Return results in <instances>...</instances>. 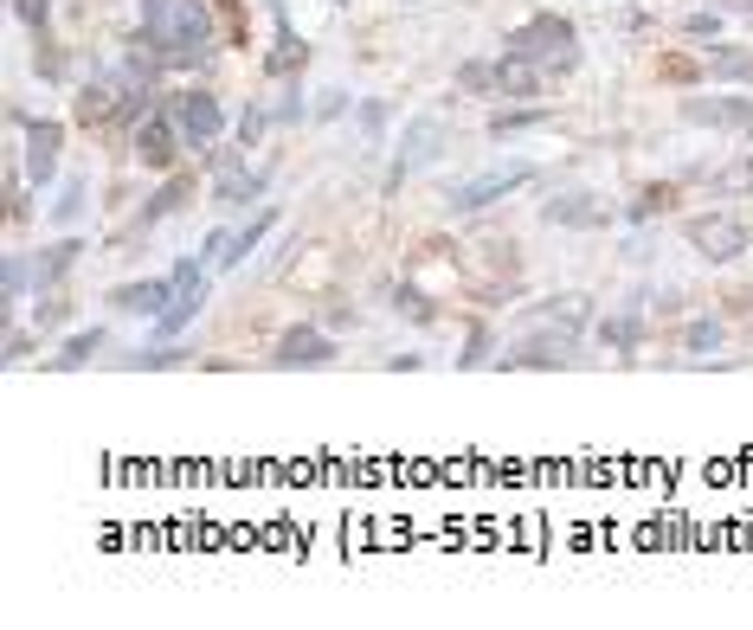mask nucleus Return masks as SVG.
Masks as SVG:
<instances>
[{
  "instance_id": "31",
  "label": "nucleus",
  "mask_w": 753,
  "mask_h": 630,
  "mask_svg": "<svg viewBox=\"0 0 753 630\" xmlns=\"http://www.w3.org/2000/svg\"><path fill=\"white\" fill-rule=\"evenodd\" d=\"M605 341H612V348H632V341H638V322H632V316H618V322H605Z\"/></svg>"
},
{
  "instance_id": "36",
  "label": "nucleus",
  "mask_w": 753,
  "mask_h": 630,
  "mask_svg": "<svg viewBox=\"0 0 753 630\" xmlns=\"http://www.w3.org/2000/svg\"><path fill=\"white\" fill-rule=\"evenodd\" d=\"M664 77H677V84H689V77H696V65H689V58H664Z\"/></svg>"
},
{
  "instance_id": "7",
  "label": "nucleus",
  "mask_w": 753,
  "mask_h": 630,
  "mask_svg": "<svg viewBox=\"0 0 753 630\" xmlns=\"http://www.w3.org/2000/svg\"><path fill=\"white\" fill-rule=\"evenodd\" d=\"M438 136H445V122H438V116H418L413 129H406V142H400V154H393V174H386V181H406L413 168H425V161L438 154Z\"/></svg>"
},
{
  "instance_id": "17",
  "label": "nucleus",
  "mask_w": 753,
  "mask_h": 630,
  "mask_svg": "<svg viewBox=\"0 0 753 630\" xmlns=\"http://www.w3.org/2000/svg\"><path fill=\"white\" fill-rule=\"evenodd\" d=\"M110 116H116V97L104 84H91V90L77 97V122H110Z\"/></svg>"
},
{
  "instance_id": "16",
  "label": "nucleus",
  "mask_w": 753,
  "mask_h": 630,
  "mask_svg": "<svg viewBox=\"0 0 753 630\" xmlns=\"http://www.w3.org/2000/svg\"><path fill=\"white\" fill-rule=\"evenodd\" d=\"M297 65H303V45H297V33H290V20H284V7H277V52H271V72L290 77Z\"/></svg>"
},
{
  "instance_id": "20",
  "label": "nucleus",
  "mask_w": 753,
  "mask_h": 630,
  "mask_svg": "<svg viewBox=\"0 0 753 630\" xmlns=\"http://www.w3.org/2000/svg\"><path fill=\"white\" fill-rule=\"evenodd\" d=\"M97 348H104V334H97V329L72 334V341H65V354H59V367H77V361H91V354H97Z\"/></svg>"
},
{
  "instance_id": "29",
  "label": "nucleus",
  "mask_w": 753,
  "mask_h": 630,
  "mask_svg": "<svg viewBox=\"0 0 753 630\" xmlns=\"http://www.w3.org/2000/svg\"><path fill=\"white\" fill-rule=\"evenodd\" d=\"M213 7L226 13V39L238 45V39H245V0H213Z\"/></svg>"
},
{
  "instance_id": "32",
  "label": "nucleus",
  "mask_w": 753,
  "mask_h": 630,
  "mask_svg": "<svg viewBox=\"0 0 753 630\" xmlns=\"http://www.w3.org/2000/svg\"><path fill=\"white\" fill-rule=\"evenodd\" d=\"M715 341H721V329H715V322H689V348H696V354H709Z\"/></svg>"
},
{
  "instance_id": "22",
  "label": "nucleus",
  "mask_w": 753,
  "mask_h": 630,
  "mask_svg": "<svg viewBox=\"0 0 753 630\" xmlns=\"http://www.w3.org/2000/svg\"><path fill=\"white\" fill-rule=\"evenodd\" d=\"M709 72H715V77H753V52H715Z\"/></svg>"
},
{
  "instance_id": "28",
  "label": "nucleus",
  "mask_w": 753,
  "mask_h": 630,
  "mask_svg": "<svg viewBox=\"0 0 753 630\" xmlns=\"http://www.w3.org/2000/svg\"><path fill=\"white\" fill-rule=\"evenodd\" d=\"M715 186H728V193H753V161H734V168H721Z\"/></svg>"
},
{
  "instance_id": "37",
  "label": "nucleus",
  "mask_w": 753,
  "mask_h": 630,
  "mask_svg": "<svg viewBox=\"0 0 753 630\" xmlns=\"http://www.w3.org/2000/svg\"><path fill=\"white\" fill-rule=\"evenodd\" d=\"M258 129H264V116H258V110H245V122H238V136H245V149L258 142Z\"/></svg>"
},
{
  "instance_id": "2",
  "label": "nucleus",
  "mask_w": 753,
  "mask_h": 630,
  "mask_svg": "<svg viewBox=\"0 0 753 630\" xmlns=\"http://www.w3.org/2000/svg\"><path fill=\"white\" fill-rule=\"evenodd\" d=\"M161 39H168V65H193V58L213 45V20H206V0H181Z\"/></svg>"
},
{
  "instance_id": "34",
  "label": "nucleus",
  "mask_w": 753,
  "mask_h": 630,
  "mask_svg": "<svg viewBox=\"0 0 753 630\" xmlns=\"http://www.w3.org/2000/svg\"><path fill=\"white\" fill-rule=\"evenodd\" d=\"M361 129H368V136H380V129H386V104H368V110H361Z\"/></svg>"
},
{
  "instance_id": "23",
  "label": "nucleus",
  "mask_w": 753,
  "mask_h": 630,
  "mask_svg": "<svg viewBox=\"0 0 753 630\" xmlns=\"http://www.w3.org/2000/svg\"><path fill=\"white\" fill-rule=\"evenodd\" d=\"M670 200H677V193H670V186H644L638 200H632V220H650V213H664V206H670Z\"/></svg>"
},
{
  "instance_id": "30",
  "label": "nucleus",
  "mask_w": 753,
  "mask_h": 630,
  "mask_svg": "<svg viewBox=\"0 0 753 630\" xmlns=\"http://www.w3.org/2000/svg\"><path fill=\"white\" fill-rule=\"evenodd\" d=\"M457 84H464V90H496V65H464Z\"/></svg>"
},
{
  "instance_id": "10",
  "label": "nucleus",
  "mask_w": 753,
  "mask_h": 630,
  "mask_svg": "<svg viewBox=\"0 0 753 630\" xmlns=\"http://www.w3.org/2000/svg\"><path fill=\"white\" fill-rule=\"evenodd\" d=\"M59 142H65L59 122H26V181L33 186H45V174L59 168Z\"/></svg>"
},
{
  "instance_id": "11",
  "label": "nucleus",
  "mask_w": 753,
  "mask_h": 630,
  "mask_svg": "<svg viewBox=\"0 0 753 630\" xmlns=\"http://www.w3.org/2000/svg\"><path fill=\"white\" fill-rule=\"evenodd\" d=\"M264 193V174H245L238 154H220V206H252Z\"/></svg>"
},
{
  "instance_id": "21",
  "label": "nucleus",
  "mask_w": 753,
  "mask_h": 630,
  "mask_svg": "<svg viewBox=\"0 0 753 630\" xmlns=\"http://www.w3.org/2000/svg\"><path fill=\"white\" fill-rule=\"evenodd\" d=\"M77 213H84V181H65V193L52 200V220H59V225H72Z\"/></svg>"
},
{
  "instance_id": "24",
  "label": "nucleus",
  "mask_w": 753,
  "mask_h": 630,
  "mask_svg": "<svg viewBox=\"0 0 753 630\" xmlns=\"http://www.w3.org/2000/svg\"><path fill=\"white\" fill-rule=\"evenodd\" d=\"M181 200H188V181H168V186H161V193L149 200V213H142V220H161V213H174Z\"/></svg>"
},
{
  "instance_id": "35",
  "label": "nucleus",
  "mask_w": 753,
  "mask_h": 630,
  "mask_svg": "<svg viewBox=\"0 0 753 630\" xmlns=\"http://www.w3.org/2000/svg\"><path fill=\"white\" fill-rule=\"evenodd\" d=\"M26 354H33V341H26V334H7V361H13V367H20V361H26Z\"/></svg>"
},
{
  "instance_id": "33",
  "label": "nucleus",
  "mask_w": 753,
  "mask_h": 630,
  "mask_svg": "<svg viewBox=\"0 0 753 630\" xmlns=\"http://www.w3.org/2000/svg\"><path fill=\"white\" fill-rule=\"evenodd\" d=\"M20 297H26V264L7 258V302H20Z\"/></svg>"
},
{
  "instance_id": "15",
  "label": "nucleus",
  "mask_w": 753,
  "mask_h": 630,
  "mask_svg": "<svg viewBox=\"0 0 753 630\" xmlns=\"http://www.w3.org/2000/svg\"><path fill=\"white\" fill-rule=\"evenodd\" d=\"M605 213L593 206V193H566V200H548V225H600Z\"/></svg>"
},
{
  "instance_id": "9",
  "label": "nucleus",
  "mask_w": 753,
  "mask_h": 630,
  "mask_svg": "<svg viewBox=\"0 0 753 630\" xmlns=\"http://www.w3.org/2000/svg\"><path fill=\"white\" fill-rule=\"evenodd\" d=\"M271 361H277V367H322V361H336V348H329V334H316V329H290L277 341Z\"/></svg>"
},
{
  "instance_id": "27",
  "label": "nucleus",
  "mask_w": 753,
  "mask_h": 630,
  "mask_svg": "<svg viewBox=\"0 0 753 630\" xmlns=\"http://www.w3.org/2000/svg\"><path fill=\"white\" fill-rule=\"evenodd\" d=\"M174 7H181V0H142V26H149V33H168Z\"/></svg>"
},
{
  "instance_id": "12",
  "label": "nucleus",
  "mask_w": 753,
  "mask_h": 630,
  "mask_svg": "<svg viewBox=\"0 0 753 630\" xmlns=\"http://www.w3.org/2000/svg\"><path fill=\"white\" fill-rule=\"evenodd\" d=\"M136 161L142 168H174V129H168V116H149L136 129Z\"/></svg>"
},
{
  "instance_id": "6",
  "label": "nucleus",
  "mask_w": 753,
  "mask_h": 630,
  "mask_svg": "<svg viewBox=\"0 0 753 630\" xmlns=\"http://www.w3.org/2000/svg\"><path fill=\"white\" fill-rule=\"evenodd\" d=\"M200 302H206V277H200V264L188 258L174 270V302L161 309V334H181L193 316H200Z\"/></svg>"
},
{
  "instance_id": "8",
  "label": "nucleus",
  "mask_w": 753,
  "mask_h": 630,
  "mask_svg": "<svg viewBox=\"0 0 753 630\" xmlns=\"http://www.w3.org/2000/svg\"><path fill=\"white\" fill-rule=\"evenodd\" d=\"M682 116H689V122H715V129H747L753 136V104L747 97H715V104H709V97H689Z\"/></svg>"
},
{
  "instance_id": "4",
  "label": "nucleus",
  "mask_w": 753,
  "mask_h": 630,
  "mask_svg": "<svg viewBox=\"0 0 753 630\" xmlns=\"http://www.w3.org/2000/svg\"><path fill=\"white\" fill-rule=\"evenodd\" d=\"M528 181H534V168H496V174H477V181L457 186L452 206H457V213H484L490 200H509V193H516V186H528Z\"/></svg>"
},
{
  "instance_id": "14",
  "label": "nucleus",
  "mask_w": 753,
  "mask_h": 630,
  "mask_svg": "<svg viewBox=\"0 0 753 630\" xmlns=\"http://www.w3.org/2000/svg\"><path fill=\"white\" fill-rule=\"evenodd\" d=\"M496 90H502V97H534V90H541L534 58H516V52H509V58L496 65Z\"/></svg>"
},
{
  "instance_id": "26",
  "label": "nucleus",
  "mask_w": 753,
  "mask_h": 630,
  "mask_svg": "<svg viewBox=\"0 0 753 630\" xmlns=\"http://www.w3.org/2000/svg\"><path fill=\"white\" fill-rule=\"evenodd\" d=\"M13 13H20L33 33H45V26H52V0H13Z\"/></svg>"
},
{
  "instance_id": "19",
  "label": "nucleus",
  "mask_w": 753,
  "mask_h": 630,
  "mask_svg": "<svg viewBox=\"0 0 753 630\" xmlns=\"http://www.w3.org/2000/svg\"><path fill=\"white\" fill-rule=\"evenodd\" d=\"M264 232H271V220H252V232H238V238L226 245V258H220V264H245L252 252H258V238H264Z\"/></svg>"
},
{
  "instance_id": "18",
  "label": "nucleus",
  "mask_w": 753,
  "mask_h": 630,
  "mask_svg": "<svg viewBox=\"0 0 753 630\" xmlns=\"http://www.w3.org/2000/svg\"><path fill=\"white\" fill-rule=\"evenodd\" d=\"M77 252H84L77 238H65V245H52V252L39 258V284H52V277H65V270H72V264H77Z\"/></svg>"
},
{
  "instance_id": "3",
  "label": "nucleus",
  "mask_w": 753,
  "mask_h": 630,
  "mask_svg": "<svg viewBox=\"0 0 753 630\" xmlns=\"http://www.w3.org/2000/svg\"><path fill=\"white\" fill-rule=\"evenodd\" d=\"M689 245H696L702 258L728 264V258H741V252H747V225L728 220V213H715V220H689Z\"/></svg>"
},
{
  "instance_id": "5",
  "label": "nucleus",
  "mask_w": 753,
  "mask_h": 630,
  "mask_svg": "<svg viewBox=\"0 0 753 630\" xmlns=\"http://www.w3.org/2000/svg\"><path fill=\"white\" fill-rule=\"evenodd\" d=\"M174 116H181V136H188V149H213V136H220V104L206 97V90H181L174 97Z\"/></svg>"
},
{
  "instance_id": "25",
  "label": "nucleus",
  "mask_w": 753,
  "mask_h": 630,
  "mask_svg": "<svg viewBox=\"0 0 753 630\" xmlns=\"http://www.w3.org/2000/svg\"><path fill=\"white\" fill-rule=\"evenodd\" d=\"M534 122H548L541 110H509V116H490V136H509V129H534Z\"/></svg>"
},
{
  "instance_id": "1",
  "label": "nucleus",
  "mask_w": 753,
  "mask_h": 630,
  "mask_svg": "<svg viewBox=\"0 0 753 630\" xmlns=\"http://www.w3.org/2000/svg\"><path fill=\"white\" fill-rule=\"evenodd\" d=\"M509 52H516V58H548L554 72H573V65H580L573 26H566L561 13H534L528 26H516V33H509Z\"/></svg>"
},
{
  "instance_id": "13",
  "label": "nucleus",
  "mask_w": 753,
  "mask_h": 630,
  "mask_svg": "<svg viewBox=\"0 0 753 630\" xmlns=\"http://www.w3.org/2000/svg\"><path fill=\"white\" fill-rule=\"evenodd\" d=\"M110 302H116V309H129V316H161V309L174 302V284H123Z\"/></svg>"
}]
</instances>
